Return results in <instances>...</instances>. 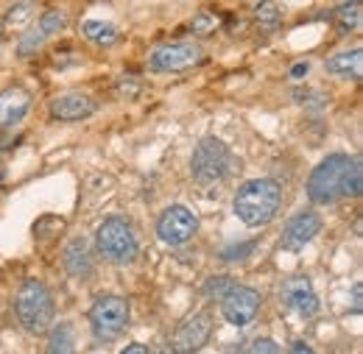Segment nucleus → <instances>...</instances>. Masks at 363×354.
<instances>
[{
	"instance_id": "obj_1",
	"label": "nucleus",
	"mask_w": 363,
	"mask_h": 354,
	"mask_svg": "<svg viewBox=\"0 0 363 354\" xmlns=\"http://www.w3.org/2000/svg\"><path fill=\"white\" fill-rule=\"evenodd\" d=\"M363 168L358 156L330 154L321 159L308 178V198L313 204H335L350 195H361Z\"/></svg>"
},
{
	"instance_id": "obj_2",
	"label": "nucleus",
	"mask_w": 363,
	"mask_h": 354,
	"mask_svg": "<svg viewBox=\"0 0 363 354\" xmlns=\"http://www.w3.org/2000/svg\"><path fill=\"white\" fill-rule=\"evenodd\" d=\"M282 207V184L277 178H252L246 181L232 201L238 221L246 226H266Z\"/></svg>"
},
{
	"instance_id": "obj_3",
	"label": "nucleus",
	"mask_w": 363,
	"mask_h": 354,
	"mask_svg": "<svg viewBox=\"0 0 363 354\" xmlns=\"http://www.w3.org/2000/svg\"><path fill=\"white\" fill-rule=\"evenodd\" d=\"M14 310H17L23 329L31 332V335L48 332L50 324H53V315H56L53 296L40 279L23 282V287L17 290V299H14Z\"/></svg>"
},
{
	"instance_id": "obj_4",
	"label": "nucleus",
	"mask_w": 363,
	"mask_h": 354,
	"mask_svg": "<svg viewBox=\"0 0 363 354\" xmlns=\"http://www.w3.org/2000/svg\"><path fill=\"white\" fill-rule=\"evenodd\" d=\"M95 246L112 266H132L137 260V251H140L135 226L121 215H112L98 226Z\"/></svg>"
},
{
	"instance_id": "obj_5",
	"label": "nucleus",
	"mask_w": 363,
	"mask_h": 354,
	"mask_svg": "<svg viewBox=\"0 0 363 354\" xmlns=\"http://www.w3.org/2000/svg\"><path fill=\"white\" fill-rule=\"evenodd\" d=\"M229 173V148L218 137H204L193 148L190 176L199 184H216Z\"/></svg>"
},
{
	"instance_id": "obj_6",
	"label": "nucleus",
	"mask_w": 363,
	"mask_h": 354,
	"mask_svg": "<svg viewBox=\"0 0 363 354\" xmlns=\"http://www.w3.org/2000/svg\"><path fill=\"white\" fill-rule=\"evenodd\" d=\"M129 302L123 296H101L90 310L92 332L98 341H115L129 326Z\"/></svg>"
},
{
	"instance_id": "obj_7",
	"label": "nucleus",
	"mask_w": 363,
	"mask_h": 354,
	"mask_svg": "<svg viewBox=\"0 0 363 354\" xmlns=\"http://www.w3.org/2000/svg\"><path fill=\"white\" fill-rule=\"evenodd\" d=\"M204 59V50L199 42H165L157 45L148 56L151 73H182L187 67H196Z\"/></svg>"
},
{
	"instance_id": "obj_8",
	"label": "nucleus",
	"mask_w": 363,
	"mask_h": 354,
	"mask_svg": "<svg viewBox=\"0 0 363 354\" xmlns=\"http://www.w3.org/2000/svg\"><path fill=\"white\" fill-rule=\"evenodd\" d=\"M210 335H213V315L210 312L187 315L171 338V349H174V354H193L210 341Z\"/></svg>"
},
{
	"instance_id": "obj_9",
	"label": "nucleus",
	"mask_w": 363,
	"mask_h": 354,
	"mask_svg": "<svg viewBox=\"0 0 363 354\" xmlns=\"http://www.w3.org/2000/svg\"><path fill=\"white\" fill-rule=\"evenodd\" d=\"M199 232V218L187 207H168L157 221V237L168 246H184Z\"/></svg>"
},
{
	"instance_id": "obj_10",
	"label": "nucleus",
	"mask_w": 363,
	"mask_h": 354,
	"mask_svg": "<svg viewBox=\"0 0 363 354\" xmlns=\"http://www.w3.org/2000/svg\"><path fill=\"white\" fill-rule=\"evenodd\" d=\"M260 304H263V299H260V293L255 287L235 285L227 296L221 299V312H224V318L232 326H243V324H249L257 315Z\"/></svg>"
},
{
	"instance_id": "obj_11",
	"label": "nucleus",
	"mask_w": 363,
	"mask_h": 354,
	"mask_svg": "<svg viewBox=\"0 0 363 354\" xmlns=\"http://www.w3.org/2000/svg\"><path fill=\"white\" fill-rule=\"evenodd\" d=\"M318 232H321V215L313 210H299L291 221L285 223L279 246H282V251H302Z\"/></svg>"
},
{
	"instance_id": "obj_12",
	"label": "nucleus",
	"mask_w": 363,
	"mask_h": 354,
	"mask_svg": "<svg viewBox=\"0 0 363 354\" xmlns=\"http://www.w3.org/2000/svg\"><path fill=\"white\" fill-rule=\"evenodd\" d=\"M279 299L288 310H294L302 318H313L318 312V296L308 276H291L279 287Z\"/></svg>"
},
{
	"instance_id": "obj_13",
	"label": "nucleus",
	"mask_w": 363,
	"mask_h": 354,
	"mask_svg": "<svg viewBox=\"0 0 363 354\" xmlns=\"http://www.w3.org/2000/svg\"><path fill=\"white\" fill-rule=\"evenodd\" d=\"M95 109H98V103L87 92H67V95H59L50 101V118L62 120V123L84 120V118L95 115Z\"/></svg>"
},
{
	"instance_id": "obj_14",
	"label": "nucleus",
	"mask_w": 363,
	"mask_h": 354,
	"mask_svg": "<svg viewBox=\"0 0 363 354\" xmlns=\"http://www.w3.org/2000/svg\"><path fill=\"white\" fill-rule=\"evenodd\" d=\"M31 109V95L23 87H9L0 92V129L17 126Z\"/></svg>"
},
{
	"instance_id": "obj_15",
	"label": "nucleus",
	"mask_w": 363,
	"mask_h": 354,
	"mask_svg": "<svg viewBox=\"0 0 363 354\" xmlns=\"http://www.w3.org/2000/svg\"><path fill=\"white\" fill-rule=\"evenodd\" d=\"M62 260H65V268H67L70 276H76V279H87V276H92L95 263H92L90 243H87L84 237H73V240L65 246Z\"/></svg>"
},
{
	"instance_id": "obj_16",
	"label": "nucleus",
	"mask_w": 363,
	"mask_h": 354,
	"mask_svg": "<svg viewBox=\"0 0 363 354\" xmlns=\"http://www.w3.org/2000/svg\"><path fill=\"white\" fill-rule=\"evenodd\" d=\"M361 62H363V50L361 47H352V50H344V53H335L327 59V73L333 76H341V79H361Z\"/></svg>"
},
{
	"instance_id": "obj_17",
	"label": "nucleus",
	"mask_w": 363,
	"mask_h": 354,
	"mask_svg": "<svg viewBox=\"0 0 363 354\" xmlns=\"http://www.w3.org/2000/svg\"><path fill=\"white\" fill-rule=\"evenodd\" d=\"M45 354H76V343H73V326L70 324H59L50 329L45 343Z\"/></svg>"
},
{
	"instance_id": "obj_18",
	"label": "nucleus",
	"mask_w": 363,
	"mask_h": 354,
	"mask_svg": "<svg viewBox=\"0 0 363 354\" xmlns=\"http://www.w3.org/2000/svg\"><path fill=\"white\" fill-rule=\"evenodd\" d=\"M82 31H84V37H87L90 42L104 45V47L118 42V28H115L112 23H106V20H87Z\"/></svg>"
},
{
	"instance_id": "obj_19",
	"label": "nucleus",
	"mask_w": 363,
	"mask_h": 354,
	"mask_svg": "<svg viewBox=\"0 0 363 354\" xmlns=\"http://www.w3.org/2000/svg\"><path fill=\"white\" fill-rule=\"evenodd\" d=\"M335 20H338V25H341L344 31L358 28V25H361V3L355 0V3H344V6H338V8H335Z\"/></svg>"
},
{
	"instance_id": "obj_20",
	"label": "nucleus",
	"mask_w": 363,
	"mask_h": 354,
	"mask_svg": "<svg viewBox=\"0 0 363 354\" xmlns=\"http://www.w3.org/2000/svg\"><path fill=\"white\" fill-rule=\"evenodd\" d=\"M45 42V34L37 28V25H31L23 37H20V42H17V56H31V53H37L40 47Z\"/></svg>"
},
{
	"instance_id": "obj_21",
	"label": "nucleus",
	"mask_w": 363,
	"mask_h": 354,
	"mask_svg": "<svg viewBox=\"0 0 363 354\" xmlns=\"http://www.w3.org/2000/svg\"><path fill=\"white\" fill-rule=\"evenodd\" d=\"M235 285H238V282H235L232 276H213V279L204 282V296H210V299H224Z\"/></svg>"
},
{
	"instance_id": "obj_22",
	"label": "nucleus",
	"mask_w": 363,
	"mask_h": 354,
	"mask_svg": "<svg viewBox=\"0 0 363 354\" xmlns=\"http://www.w3.org/2000/svg\"><path fill=\"white\" fill-rule=\"evenodd\" d=\"M65 14L62 11H45L40 20H37V28L45 34V37H53V34H59V31H65Z\"/></svg>"
},
{
	"instance_id": "obj_23",
	"label": "nucleus",
	"mask_w": 363,
	"mask_h": 354,
	"mask_svg": "<svg viewBox=\"0 0 363 354\" xmlns=\"http://www.w3.org/2000/svg\"><path fill=\"white\" fill-rule=\"evenodd\" d=\"M255 11H257V23H260L266 31H274V28L279 25V8H277L274 3H263V6H257Z\"/></svg>"
},
{
	"instance_id": "obj_24",
	"label": "nucleus",
	"mask_w": 363,
	"mask_h": 354,
	"mask_svg": "<svg viewBox=\"0 0 363 354\" xmlns=\"http://www.w3.org/2000/svg\"><path fill=\"white\" fill-rule=\"evenodd\" d=\"M31 8H34L31 3H17V6H14V8H11V11L6 14V17H3V25H14V23H26L23 17H28V14H31Z\"/></svg>"
},
{
	"instance_id": "obj_25",
	"label": "nucleus",
	"mask_w": 363,
	"mask_h": 354,
	"mask_svg": "<svg viewBox=\"0 0 363 354\" xmlns=\"http://www.w3.org/2000/svg\"><path fill=\"white\" fill-rule=\"evenodd\" d=\"M246 354H282V349H279L274 341L263 338V341H255V343H252V349H249Z\"/></svg>"
},
{
	"instance_id": "obj_26",
	"label": "nucleus",
	"mask_w": 363,
	"mask_h": 354,
	"mask_svg": "<svg viewBox=\"0 0 363 354\" xmlns=\"http://www.w3.org/2000/svg\"><path fill=\"white\" fill-rule=\"evenodd\" d=\"M193 31H210V28H216V17H210V14H199L196 20H193V25H190Z\"/></svg>"
},
{
	"instance_id": "obj_27",
	"label": "nucleus",
	"mask_w": 363,
	"mask_h": 354,
	"mask_svg": "<svg viewBox=\"0 0 363 354\" xmlns=\"http://www.w3.org/2000/svg\"><path fill=\"white\" fill-rule=\"evenodd\" d=\"M308 73H311V62H296L291 67V79H305Z\"/></svg>"
},
{
	"instance_id": "obj_28",
	"label": "nucleus",
	"mask_w": 363,
	"mask_h": 354,
	"mask_svg": "<svg viewBox=\"0 0 363 354\" xmlns=\"http://www.w3.org/2000/svg\"><path fill=\"white\" fill-rule=\"evenodd\" d=\"M291 354H316V352H313V346H311V343H305V341H296V343L291 346Z\"/></svg>"
},
{
	"instance_id": "obj_29",
	"label": "nucleus",
	"mask_w": 363,
	"mask_h": 354,
	"mask_svg": "<svg viewBox=\"0 0 363 354\" xmlns=\"http://www.w3.org/2000/svg\"><path fill=\"white\" fill-rule=\"evenodd\" d=\"M121 354H148V349H145L143 343H132V346H126Z\"/></svg>"
},
{
	"instance_id": "obj_30",
	"label": "nucleus",
	"mask_w": 363,
	"mask_h": 354,
	"mask_svg": "<svg viewBox=\"0 0 363 354\" xmlns=\"http://www.w3.org/2000/svg\"><path fill=\"white\" fill-rule=\"evenodd\" d=\"M355 312H361V285H355Z\"/></svg>"
},
{
	"instance_id": "obj_31",
	"label": "nucleus",
	"mask_w": 363,
	"mask_h": 354,
	"mask_svg": "<svg viewBox=\"0 0 363 354\" xmlns=\"http://www.w3.org/2000/svg\"><path fill=\"white\" fill-rule=\"evenodd\" d=\"M3 173H6V168H3V165H0V181H3Z\"/></svg>"
}]
</instances>
